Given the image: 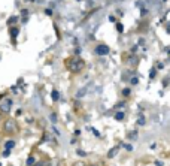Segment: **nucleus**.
I'll return each instance as SVG.
<instances>
[{"mask_svg": "<svg viewBox=\"0 0 170 166\" xmlns=\"http://www.w3.org/2000/svg\"><path fill=\"white\" fill-rule=\"evenodd\" d=\"M2 129H3V132L6 135H14V133L18 132V124H17V121L14 118H6L3 121V124H2Z\"/></svg>", "mask_w": 170, "mask_h": 166, "instance_id": "nucleus-1", "label": "nucleus"}, {"mask_svg": "<svg viewBox=\"0 0 170 166\" xmlns=\"http://www.w3.org/2000/svg\"><path fill=\"white\" fill-rule=\"evenodd\" d=\"M67 67H69V70H72V72H79V70L84 67V60H81L79 57H72V59L67 62Z\"/></svg>", "mask_w": 170, "mask_h": 166, "instance_id": "nucleus-2", "label": "nucleus"}, {"mask_svg": "<svg viewBox=\"0 0 170 166\" xmlns=\"http://www.w3.org/2000/svg\"><path fill=\"white\" fill-rule=\"evenodd\" d=\"M12 105H14L12 99H9V97H3V100L0 102V112L9 114V111L12 109Z\"/></svg>", "mask_w": 170, "mask_h": 166, "instance_id": "nucleus-3", "label": "nucleus"}, {"mask_svg": "<svg viewBox=\"0 0 170 166\" xmlns=\"http://www.w3.org/2000/svg\"><path fill=\"white\" fill-rule=\"evenodd\" d=\"M96 54H99V56H106V54H109V47H108V45H97Z\"/></svg>", "mask_w": 170, "mask_h": 166, "instance_id": "nucleus-4", "label": "nucleus"}, {"mask_svg": "<svg viewBox=\"0 0 170 166\" xmlns=\"http://www.w3.org/2000/svg\"><path fill=\"white\" fill-rule=\"evenodd\" d=\"M119 147H121V145H117V147H114L112 150H109V153H108V157H109V159H114V157L117 156V153H118Z\"/></svg>", "mask_w": 170, "mask_h": 166, "instance_id": "nucleus-5", "label": "nucleus"}, {"mask_svg": "<svg viewBox=\"0 0 170 166\" xmlns=\"http://www.w3.org/2000/svg\"><path fill=\"white\" fill-rule=\"evenodd\" d=\"M15 145H17V142H15L14 139H9V141H6V144H5V150H12V148H15Z\"/></svg>", "mask_w": 170, "mask_h": 166, "instance_id": "nucleus-6", "label": "nucleus"}, {"mask_svg": "<svg viewBox=\"0 0 170 166\" xmlns=\"http://www.w3.org/2000/svg\"><path fill=\"white\" fill-rule=\"evenodd\" d=\"M26 165H27V166H34V165H36V159H34L33 156H29V159H27Z\"/></svg>", "mask_w": 170, "mask_h": 166, "instance_id": "nucleus-7", "label": "nucleus"}, {"mask_svg": "<svg viewBox=\"0 0 170 166\" xmlns=\"http://www.w3.org/2000/svg\"><path fill=\"white\" fill-rule=\"evenodd\" d=\"M124 118H125V114H124V112H121V111H119V112H117V114H115V120H117V121H122Z\"/></svg>", "mask_w": 170, "mask_h": 166, "instance_id": "nucleus-8", "label": "nucleus"}, {"mask_svg": "<svg viewBox=\"0 0 170 166\" xmlns=\"http://www.w3.org/2000/svg\"><path fill=\"white\" fill-rule=\"evenodd\" d=\"M137 124H139V126H145V124H146V118H145V115H140V117L137 118Z\"/></svg>", "mask_w": 170, "mask_h": 166, "instance_id": "nucleus-9", "label": "nucleus"}, {"mask_svg": "<svg viewBox=\"0 0 170 166\" xmlns=\"http://www.w3.org/2000/svg\"><path fill=\"white\" fill-rule=\"evenodd\" d=\"M85 94H87V88H82V90H79V91L76 93V97L81 99V97H84Z\"/></svg>", "mask_w": 170, "mask_h": 166, "instance_id": "nucleus-10", "label": "nucleus"}, {"mask_svg": "<svg viewBox=\"0 0 170 166\" xmlns=\"http://www.w3.org/2000/svg\"><path fill=\"white\" fill-rule=\"evenodd\" d=\"M51 97H52V100H58V99H60V94H58V91H57V90H52V93H51Z\"/></svg>", "mask_w": 170, "mask_h": 166, "instance_id": "nucleus-11", "label": "nucleus"}, {"mask_svg": "<svg viewBox=\"0 0 170 166\" xmlns=\"http://www.w3.org/2000/svg\"><path fill=\"white\" fill-rule=\"evenodd\" d=\"M9 33H11V36H12V38H17V36H18V29H17V27H12Z\"/></svg>", "mask_w": 170, "mask_h": 166, "instance_id": "nucleus-12", "label": "nucleus"}, {"mask_svg": "<svg viewBox=\"0 0 170 166\" xmlns=\"http://www.w3.org/2000/svg\"><path fill=\"white\" fill-rule=\"evenodd\" d=\"M76 154H78L79 157H87V156H88V153H85L84 150H76Z\"/></svg>", "mask_w": 170, "mask_h": 166, "instance_id": "nucleus-13", "label": "nucleus"}, {"mask_svg": "<svg viewBox=\"0 0 170 166\" xmlns=\"http://www.w3.org/2000/svg\"><path fill=\"white\" fill-rule=\"evenodd\" d=\"M130 93H131V90H130V88H124V90H122V96H124V97H128V96H130Z\"/></svg>", "mask_w": 170, "mask_h": 166, "instance_id": "nucleus-14", "label": "nucleus"}, {"mask_svg": "<svg viewBox=\"0 0 170 166\" xmlns=\"http://www.w3.org/2000/svg\"><path fill=\"white\" fill-rule=\"evenodd\" d=\"M49 120H51V121L55 124V123H57V114H55V112H52V114L49 115Z\"/></svg>", "mask_w": 170, "mask_h": 166, "instance_id": "nucleus-15", "label": "nucleus"}, {"mask_svg": "<svg viewBox=\"0 0 170 166\" xmlns=\"http://www.w3.org/2000/svg\"><path fill=\"white\" fill-rule=\"evenodd\" d=\"M18 20H20V17H11V18H9V21H8V23H9V24H14V23H17V21H18Z\"/></svg>", "mask_w": 170, "mask_h": 166, "instance_id": "nucleus-16", "label": "nucleus"}, {"mask_svg": "<svg viewBox=\"0 0 170 166\" xmlns=\"http://www.w3.org/2000/svg\"><path fill=\"white\" fill-rule=\"evenodd\" d=\"M130 82H131L133 85H136V84H139V78H136V76H134V78H131V79H130Z\"/></svg>", "mask_w": 170, "mask_h": 166, "instance_id": "nucleus-17", "label": "nucleus"}, {"mask_svg": "<svg viewBox=\"0 0 170 166\" xmlns=\"http://www.w3.org/2000/svg\"><path fill=\"white\" fill-rule=\"evenodd\" d=\"M2 156H3V157H9V156H11V150H5V151L2 153Z\"/></svg>", "mask_w": 170, "mask_h": 166, "instance_id": "nucleus-18", "label": "nucleus"}, {"mask_svg": "<svg viewBox=\"0 0 170 166\" xmlns=\"http://www.w3.org/2000/svg\"><path fill=\"white\" fill-rule=\"evenodd\" d=\"M122 147H124L127 151H131V150H133V147H131V145H128V144H122Z\"/></svg>", "mask_w": 170, "mask_h": 166, "instance_id": "nucleus-19", "label": "nucleus"}, {"mask_svg": "<svg viewBox=\"0 0 170 166\" xmlns=\"http://www.w3.org/2000/svg\"><path fill=\"white\" fill-rule=\"evenodd\" d=\"M154 165H155V166H164V163H163L161 160H155V162H154Z\"/></svg>", "mask_w": 170, "mask_h": 166, "instance_id": "nucleus-20", "label": "nucleus"}, {"mask_svg": "<svg viewBox=\"0 0 170 166\" xmlns=\"http://www.w3.org/2000/svg\"><path fill=\"white\" fill-rule=\"evenodd\" d=\"M117 30H118V32H122V30H124L122 24H117Z\"/></svg>", "mask_w": 170, "mask_h": 166, "instance_id": "nucleus-21", "label": "nucleus"}, {"mask_svg": "<svg viewBox=\"0 0 170 166\" xmlns=\"http://www.w3.org/2000/svg\"><path fill=\"white\" fill-rule=\"evenodd\" d=\"M163 85H164V87L169 85V78H164V79H163Z\"/></svg>", "mask_w": 170, "mask_h": 166, "instance_id": "nucleus-22", "label": "nucleus"}, {"mask_svg": "<svg viewBox=\"0 0 170 166\" xmlns=\"http://www.w3.org/2000/svg\"><path fill=\"white\" fill-rule=\"evenodd\" d=\"M48 139H49V136H48V135H46V133H45V135H43V138H42V141H40V142H46V141H48Z\"/></svg>", "mask_w": 170, "mask_h": 166, "instance_id": "nucleus-23", "label": "nucleus"}, {"mask_svg": "<svg viewBox=\"0 0 170 166\" xmlns=\"http://www.w3.org/2000/svg\"><path fill=\"white\" fill-rule=\"evenodd\" d=\"M91 130H93V133H94V136H99V138H100V132H97V130H94L93 127H91Z\"/></svg>", "mask_w": 170, "mask_h": 166, "instance_id": "nucleus-24", "label": "nucleus"}, {"mask_svg": "<svg viewBox=\"0 0 170 166\" xmlns=\"http://www.w3.org/2000/svg\"><path fill=\"white\" fill-rule=\"evenodd\" d=\"M45 14L46 15H52V9H45Z\"/></svg>", "mask_w": 170, "mask_h": 166, "instance_id": "nucleus-25", "label": "nucleus"}, {"mask_svg": "<svg viewBox=\"0 0 170 166\" xmlns=\"http://www.w3.org/2000/svg\"><path fill=\"white\" fill-rule=\"evenodd\" d=\"M149 76H151V78H154V76H155V69H152V70H151V73H149Z\"/></svg>", "mask_w": 170, "mask_h": 166, "instance_id": "nucleus-26", "label": "nucleus"}, {"mask_svg": "<svg viewBox=\"0 0 170 166\" xmlns=\"http://www.w3.org/2000/svg\"><path fill=\"white\" fill-rule=\"evenodd\" d=\"M124 105H125V103H124V102H119V103H118V105H117V108H124Z\"/></svg>", "mask_w": 170, "mask_h": 166, "instance_id": "nucleus-27", "label": "nucleus"}, {"mask_svg": "<svg viewBox=\"0 0 170 166\" xmlns=\"http://www.w3.org/2000/svg\"><path fill=\"white\" fill-rule=\"evenodd\" d=\"M52 130H54V133H55V135H60V132H58V129H57V127H55V126H54V127H52Z\"/></svg>", "mask_w": 170, "mask_h": 166, "instance_id": "nucleus-28", "label": "nucleus"}, {"mask_svg": "<svg viewBox=\"0 0 170 166\" xmlns=\"http://www.w3.org/2000/svg\"><path fill=\"white\" fill-rule=\"evenodd\" d=\"M157 67H158V70H160V69H163V63H158V64H157Z\"/></svg>", "mask_w": 170, "mask_h": 166, "instance_id": "nucleus-29", "label": "nucleus"}, {"mask_svg": "<svg viewBox=\"0 0 170 166\" xmlns=\"http://www.w3.org/2000/svg\"><path fill=\"white\" fill-rule=\"evenodd\" d=\"M76 166H84V163H82V162H78V163H76Z\"/></svg>", "mask_w": 170, "mask_h": 166, "instance_id": "nucleus-30", "label": "nucleus"}, {"mask_svg": "<svg viewBox=\"0 0 170 166\" xmlns=\"http://www.w3.org/2000/svg\"><path fill=\"white\" fill-rule=\"evenodd\" d=\"M87 166H99V165H94V163H93V165H87Z\"/></svg>", "mask_w": 170, "mask_h": 166, "instance_id": "nucleus-31", "label": "nucleus"}, {"mask_svg": "<svg viewBox=\"0 0 170 166\" xmlns=\"http://www.w3.org/2000/svg\"><path fill=\"white\" fill-rule=\"evenodd\" d=\"M0 166H2V163H0Z\"/></svg>", "mask_w": 170, "mask_h": 166, "instance_id": "nucleus-32", "label": "nucleus"}, {"mask_svg": "<svg viewBox=\"0 0 170 166\" xmlns=\"http://www.w3.org/2000/svg\"><path fill=\"white\" fill-rule=\"evenodd\" d=\"M164 2H166V0H164Z\"/></svg>", "mask_w": 170, "mask_h": 166, "instance_id": "nucleus-33", "label": "nucleus"}]
</instances>
